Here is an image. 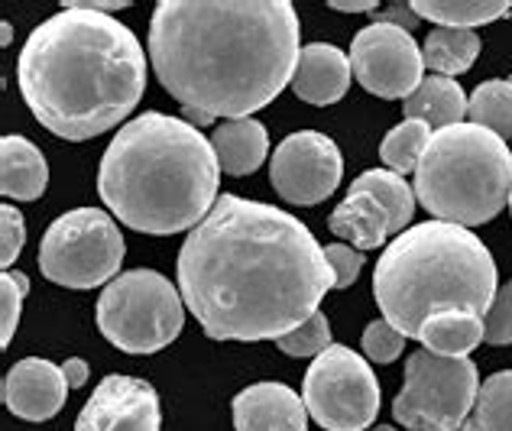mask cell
Returning <instances> with one entry per match:
<instances>
[{"mask_svg":"<svg viewBox=\"0 0 512 431\" xmlns=\"http://www.w3.org/2000/svg\"><path fill=\"white\" fill-rule=\"evenodd\" d=\"M179 289L208 338L279 341L318 312L334 273L299 218L224 195L185 237Z\"/></svg>","mask_w":512,"mask_h":431,"instance_id":"cell-1","label":"cell"},{"mask_svg":"<svg viewBox=\"0 0 512 431\" xmlns=\"http://www.w3.org/2000/svg\"><path fill=\"white\" fill-rule=\"evenodd\" d=\"M299 56V13L289 0H166L150 20L159 85L214 120H244L276 101Z\"/></svg>","mask_w":512,"mask_h":431,"instance_id":"cell-2","label":"cell"},{"mask_svg":"<svg viewBox=\"0 0 512 431\" xmlns=\"http://www.w3.org/2000/svg\"><path fill=\"white\" fill-rule=\"evenodd\" d=\"M33 117L62 140L114 130L146 91V52L130 26L107 13L62 7L36 26L17 62Z\"/></svg>","mask_w":512,"mask_h":431,"instance_id":"cell-3","label":"cell"},{"mask_svg":"<svg viewBox=\"0 0 512 431\" xmlns=\"http://www.w3.org/2000/svg\"><path fill=\"white\" fill-rule=\"evenodd\" d=\"M218 156L182 117L146 111L117 130L101 156L98 192L120 224L169 237L198 227L218 205Z\"/></svg>","mask_w":512,"mask_h":431,"instance_id":"cell-4","label":"cell"},{"mask_svg":"<svg viewBox=\"0 0 512 431\" xmlns=\"http://www.w3.org/2000/svg\"><path fill=\"white\" fill-rule=\"evenodd\" d=\"M496 289V263L483 240L448 221L409 227L386 247L373 273L383 318L415 341L444 312L487 315Z\"/></svg>","mask_w":512,"mask_h":431,"instance_id":"cell-5","label":"cell"},{"mask_svg":"<svg viewBox=\"0 0 512 431\" xmlns=\"http://www.w3.org/2000/svg\"><path fill=\"white\" fill-rule=\"evenodd\" d=\"M415 198L438 221L480 227L512 198L509 143L477 124H454L431 133L415 169Z\"/></svg>","mask_w":512,"mask_h":431,"instance_id":"cell-6","label":"cell"},{"mask_svg":"<svg viewBox=\"0 0 512 431\" xmlns=\"http://www.w3.org/2000/svg\"><path fill=\"white\" fill-rule=\"evenodd\" d=\"M185 299L156 269H130L104 286L98 331L124 354H156L182 334Z\"/></svg>","mask_w":512,"mask_h":431,"instance_id":"cell-7","label":"cell"},{"mask_svg":"<svg viewBox=\"0 0 512 431\" xmlns=\"http://www.w3.org/2000/svg\"><path fill=\"white\" fill-rule=\"evenodd\" d=\"M124 234L101 208H75L49 224L39 244V273L65 289L114 282L124 263Z\"/></svg>","mask_w":512,"mask_h":431,"instance_id":"cell-8","label":"cell"},{"mask_svg":"<svg viewBox=\"0 0 512 431\" xmlns=\"http://www.w3.org/2000/svg\"><path fill=\"white\" fill-rule=\"evenodd\" d=\"M480 393V373L470 357H438L415 350L406 360L393 415L409 431H457Z\"/></svg>","mask_w":512,"mask_h":431,"instance_id":"cell-9","label":"cell"},{"mask_svg":"<svg viewBox=\"0 0 512 431\" xmlns=\"http://www.w3.org/2000/svg\"><path fill=\"white\" fill-rule=\"evenodd\" d=\"M302 399L325 431H370L380 412V383L367 360L331 344L305 373Z\"/></svg>","mask_w":512,"mask_h":431,"instance_id":"cell-10","label":"cell"},{"mask_svg":"<svg viewBox=\"0 0 512 431\" xmlns=\"http://www.w3.org/2000/svg\"><path fill=\"white\" fill-rule=\"evenodd\" d=\"M350 69L357 82L376 98L406 101L422 85L425 59L415 36L389 23H370L354 36L350 46Z\"/></svg>","mask_w":512,"mask_h":431,"instance_id":"cell-11","label":"cell"},{"mask_svg":"<svg viewBox=\"0 0 512 431\" xmlns=\"http://www.w3.org/2000/svg\"><path fill=\"white\" fill-rule=\"evenodd\" d=\"M344 159L338 143L318 130H299L269 156V182L289 205H318L341 185Z\"/></svg>","mask_w":512,"mask_h":431,"instance_id":"cell-12","label":"cell"},{"mask_svg":"<svg viewBox=\"0 0 512 431\" xmlns=\"http://www.w3.org/2000/svg\"><path fill=\"white\" fill-rule=\"evenodd\" d=\"M75 431H159L156 389L133 376H107L78 412Z\"/></svg>","mask_w":512,"mask_h":431,"instance_id":"cell-13","label":"cell"},{"mask_svg":"<svg viewBox=\"0 0 512 431\" xmlns=\"http://www.w3.org/2000/svg\"><path fill=\"white\" fill-rule=\"evenodd\" d=\"M65 396H69V383L62 367L43 357L13 363L4 376V402L23 422H49L65 406Z\"/></svg>","mask_w":512,"mask_h":431,"instance_id":"cell-14","label":"cell"},{"mask_svg":"<svg viewBox=\"0 0 512 431\" xmlns=\"http://www.w3.org/2000/svg\"><path fill=\"white\" fill-rule=\"evenodd\" d=\"M237 431H308L305 399L286 383H256L234 396Z\"/></svg>","mask_w":512,"mask_h":431,"instance_id":"cell-15","label":"cell"},{"mask_svg":"<svg viewBox=\"0 0 512 431\" xmlns=\"http://www.w3.org/2000/svg\"><path fill=\"white\" fill-rule=\"evenodd\" d=\"M350 56L331 43H312L302 49L299 65L292 75V91L305 104L328 107L338 104L350 88Z\"/></svg>","mask_w":512,"mask_h":431,"instance_id":"cell-16","label":"cell"},{"mask_svg":"<svg viewBox=\"0 0 512 431\" xmlns=\"http://www.w3.org/2000/svg\"><path fill=\"white\" fill-rule=\"evenodd\" d=\"M328 227L334 237L347 240L354 250H376L386 244L389 234H399L393 214L380 205V198L354 185L347 188V198L341 205L331 211Z\"/></svg>","mask_w":512,"mask_h":431,"instance_id":"cell-17","label":"cell"},{"mask_svg":"<svg viewBox=\"0 0 512 431\" xmlns=\"http://www.w3.org/2000/svg\"><path fill=\"white\" fill-rule=\"evenodd\" d=\"M49 185L46 156L36 146L10 133L0 140V192L13 201H36Z\"/></svg>","mask_w":512,"mask_h":431,"instance_id":"cell-18","label":"cell"},{"mask_svg":"<svg viewBox=\"0 0 512 431\" xmlns=\"http://www.w3.org/2000/svg\"><path fill=\"white\" fill-rule=\"evenodd\" d=\"M214 156L218 166L227 175H250L266 163L269 153V133L260 120H224V124L211 133Z\"/></svg>","mask_w":512,"mask_h":431,"instance_id":"cell-19","label":"cell"},{"mask_svg":"<svg viewBox=\"0 0 512 431\" xmlns=\"http://www.w3.org/2000/svg\"><path fill=\"white\" fill-rule=\"evenodd\" d=\"M402 114H406V120H422V124H428V127L444 130V127H454L464 120L467 98H464V91L454 78L428 75V78H422V85L406 98Z\"/></svg>","mask_w":512,"mask_h":431,"instance_id":"cell-20","label":"cell"},{"mask_svg":"<svg viewBox=\"0 0 512 431\" xmlns=\"http://www.w3.org/2000/svg\"><path fill=\"white\" fill-rule=\"evenodd\" d=\"M419 341L425 344V350L438 357H467L470 350H477L487 341V328H483V315L444 312L428 321Z\"/></svg>","mask_w":512,"mask_h":431,"instance_id":"cell-21","label":"cell"},{"mask_svg":"<svg viewBox=\"0 0 512 431\" xmlns=\"http://www.w3.org/2000/svg\"><path fill=\"white\" fill-rule=\"evenodd\" d=\"M412 10L422 20H431L448 30H470L487 26L493 20H503L512 13V4L506 0H412Z\"/></svg>","mask_w":512,"mask_h":431,"instance_id":"cell-22","label":"cell"},{"mask_svg":"<svg viewBox=\"0 0 512 431\" xmlns=\"http://www.w3.org/2000/svg\"><path fill=\"white\" fill-rule=\"evenodd\" d=\"M480 56V36L470 30H448V26H435L422 46V59L435 75H461Z\"/></svg>","mask_w":512,"mask_h":431,"instance_id":"cell-23","label":"cell"},{"mask_svg":"<svg viewBox=\"0 0 512 431\" xmlns=\"http://www.w3.org/2000/svg\"><path fill=\"white\" fill-rule=\"evenodd\" d=\"M457 431H512V370L483 380L474 409Z\"/></svg>","mask_w":512,"mask_h":431,"instance_id":"cell-24","label":"cell"},{"mask_svg":"<svg viewBox=\"0 0 512 431\" xmlns=\"http://www.w3.org/2000/svg\"><path fill=\"white\" fill-rule=\"evenodd\" d=\"M467 117L470 124L496 133L500 140H512V82L506 78H493L474 88L467 98Z\"/></svg>","mask_w":512,"mask_h":431,"instance_id":"cell-25","label":"cell"},{"mask_svg":"<svg viewBox=\"0 0 512 431\" xmlns=\"http://www.w3.org/2000/svg\"><path fill=\"white\" fill-rule=\"evenodd\" d=\"M350 185L363 188V192H370L373 198H380V205L393 214L396 231L406 234V224L412 221V214H415V192L409 188V182L402 179V175L389 172V169H367L363 175H357Z\"/></svg>","mask_w":512,"mask_h":431,"instance_id":"cell-26","label":"cell"},{"mask_svg":"<svg viewBox=\"0 0 512 431\" xmlns=\"http://www.w3.org/2000/svg\"><path fill=\"white\" fill-rule=\"evenodd\" d=\"M428 143H431L428 124H422V120H402V124L389 130L386 140L380 143V159L389 166V172L406 175L412 169H419Z\"/></svg>","mask_w":512,"mask_h":431,"instance_id":"cell-27","label":"cell"},{"mask_svg":"<svg viewBox=\"0 0 512 431\" xmlns=\"http://www.w3.org/2000/svg\"><path fill=\"white\" fill-rule=\"evenodd\" d=\"M276 347L282 350V354H289V357H321L331 347V325H328V318L321 315V312H315L312 318L305 321V325L289 331L286 338H279Z\"/></svg>","mask_w":512,"mask_h":431,"instance_id":"cell-28","label":"cell"},{"mask_svg":"<svg viewBox=\"0 0 512 431\" xmlns=\"http://www.w3.org/2000/svg\"><path fill=\"white\" fill-rule=\"evenodd\" d=\"M26 292H30V276L26 273H4L0 276V344L4 347H10L13 334H17Z\"/></svg>","mask_w":512,"mask_h":431,"instance_id":"cell-29","label":"cell"},{"mask_svg":"<svg viewBox=\"0 0 512 431\" xmlns=\"http://www.w3.org/2000/svg\"><path fill=\"white\" fill-rule=\"evenodd\" d=\"M406 341H409L406 334L396 331L386 318L370 321L367 331H363V354H367V360L380 363V367H383V363L399 360V354L406 350Z\"/></svg>","mask_w":512,"mask_h":431,"instance_id":"cell-30","label":"cell"},{"mask_svg":"<svg viewBox=\"0 0 512 431\" xmlns=\"http://www.w3.org/2000/svg\"><path fill=\"white\" fill-rule=\"evenodd\" d=\"M483 328H487V344L493 347L512 344V279L496 289L490 312L483 315Z\"/></svg>","mask_w":512,"mask_h":431,"instance_id":"cell-31","label":"cell"},{"mask_svg":"<svg viewBox=\"0 0 512 431\" xmlns=\"http://www.w3.org/2000/svg\"><path fill=\"white\" fill-rule=\"evenodd\" d=\"M26 244V221L20 208L4 205L0 208V266L10 273V266L17 263L20 250Z\"/></svg>","mask_w":512,"mask_h":431,"instance_id":"cell-32","label":"cell"},{"mask_svg":"<svg viewBox=\"0 0 512 431\" xmlns=\"http://www.w3.org/2000/svg\"><path fill=\"white\" fill-rule=\"evenodd\" d=\"M325 260H328L331 273H334V289H347L363 269V253L354 250V247H347V244L325 247Z\"/></svg>","mask_w":512,"mask_h":431,"instance_id":"cell-33","label":"cell"},{"mask_svg":"<svg viewBox=\"0 0 512 431\" xmlns=\"http://www.w3.org/2000/svg\"><path fill=\"white\" fill-rule=\"evenodd\" d=\"M419 20H422V17L412 10V4H399V7H389V10L380 13V23L399 26V30H406V33H412L415 26H419Z\"/></svg>","mask_w":512,"mask_h":431,"instance_id":"cell-34","label":"cell"},{"mask_svg":"<svg viewBox=\"0 0 512 431\" xmlns=\"http://www.w3.org/2000/svg\"><path fill=\"white\" fill-rule=\"evenodd\" d=\"M65 7L91 10V13H107V17H111L114 10H127L130 0H65Z\"/></svg>","mask_w":512,"mask_h":431,"instance_id":"cell-35","label":"cell"},{"mask_svg":"<svg viewBox=\"0 0 512 431\" xmlns=\"http://www.w3.org/2000/svg\"><path fill=\"white\" fill-rule=\"evenodd\" d=\"M62 373H65V383H69V389H78L88 383V363L82 357H69L62 363Z\"/></svg>","mask_w":512,"mask_h":431,"instance_id":"cell-36","label":"cell"},{"mask_svg":"<svg viewBox=\"0 0 512 431\" xmlns=\"http://www.w3.org/2000/svg\"><path fill=\"white\" fill-rule=\"evenodd\" d=\"M182 117H185V124H192L195 130H198V127H211V124H214V117H211V114L195 111V107H182Z\"/></svg>","mask_w":512,"mask_h":431,"instance_id":"cell-37","label":"cell"},{"mask_svg":"<svg viewBox=\"0 0 512 431\" xmlns=\"http://www.w3.org/2000/svg\"><path fill=\"white\" fill-rule=\"evenodd\" d=\"M331 10H341V13H370L376 10L373 0H363V4H331Z\"/></svg>","mask_w":512,"mask_h":431,"instance_id":"cell-38","label":"cell"},{"mask_svg":"<svg viewBox=\"0 0 512 431\" xmlns=\"http://www.w3.org/2000/svg\"><path fill=\"white\" fill-rule=\"evenodd\" d=\"M0 26H4V30H0V39H4V46H10V39H13V26L4 20V23H0Z\"/></svg>","mask_w":512,"mask_h":431,"instance_id":"cell-39","label":"cell"},{"mask_svg":"<svg viewBox=\"0 0 512 431\" xmlns=\"http://www.w3.org/2000/svg\"><path fill=\"white\" fill-rule=\"evenodd\" d=\"M370 431H396V428L393 425H373Z\"/></svg>","mask_w":512,"mask_h":431,"instance_id":"cell-40","label":"cell"},{"mask_svg":"<svg viewBox=\"0 0 512 431\" xmlns=\"http://www.w3.org/2000/svg\"><path fill=\"white\" fill-rule=\"evenodd\" d=\"M509 208H512V198H509Z\"/></svg>","mask_w":512,"mask_h":431,"instance_id":"cell-41","label":"cell"},{"mask_svg":"<svg viewBox=\"0 0 512 431\" xmlns=\"http://www.w3.org/2000/svg\"><path fill=\"white\" fill-rule=\"evenodd\" d=\"M509 82H512V78H509Z\"/></svg>","mask_w":512,"mask_h":431,"instance_id":"cell-42","label":"cell"}]
</instances>
